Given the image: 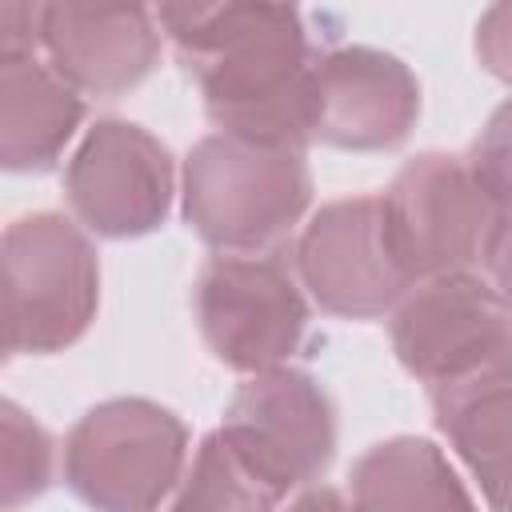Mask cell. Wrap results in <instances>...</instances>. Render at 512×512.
<instances>
[{"instance_id": "cell-1", "label": "cell", "mask_w": 512, "mask_h": 512, "mask_svg": "<svg viewBox=\"0 0 512 512\" xmlns=\"http://www.w3.org/2000/svg\"><path fill=\"white\" fill-rule=\"evenodd\" d=\"M156 20L220 132L296 152L312 144V72L320 52L300 8L160 4Z\"/></svg>"}, {"instance_id": "cell-2", "label": "cell", "mask_w": 512, "mask_h": 512, "mask_svg": "<svg viewBox=\"0 0 512 512\" xmlns=\"http://www.w3.org/2000/svg\"><path fill=\"white\" fill-rule=\"evenodd\" d=\"M184 220L220 256H272L312 204L304 152L208 132L184 156Z\"/></svg>"}, {"instance_id": "cell-3", "label": "cell", "mask_w": 512, "mask_h": 512, "mask_svg": "<svg viewBox=\"0 0 512 512\" xmlns=\"http://www.w3.org/2000/svg\"><path fill=\"white\" fill-rule=\"evenodd\" d=\"M4 348L52 356L72 348L100 308L92 236L64 212H28L4 228Z\"/></svg>"}, {"instance_id": "cell-4", "label": "cell", "mask_w": 512, "mask_h": 512, "mask_svg": "<svg viewBox=\"0 0 512 512\" xmlns=\"http://www.w3.org/2000/svg\"><path fill=\"white\" fill-rule=\"evenodd\" d=\"M184 464V420L148 396L100 400L64 436V484L92 512H160Z\"/></svg>"}, {"instance_id": "cell-5", "label": "cell", "mask_w": 512, "mask_h": 512, "mask_svg": "<svg viewBox=\"0 0 512 512\" xmlns=\"http://www.w3.org/2000/svg\"><path fill=\"white\" fill-rule=\"evenodd\" d=\"M380 208L388 248L412 284L484 268L504 216L468 156L452 152L412 156L392 176Z\"/></svg>"}, {"instance_id": "cell-6", "label": "cell", "mask_w": 512, "mask_h": 512, "mask_svg": "<svg viewBox=\"0 0 512 512\" xmlns=\"http://www.w3.org/2000/svg\"><path fill=\"white\" fill-rule=\"evenodd\" d=\"M204 348L232 372L288 368L312 328L308 292L280 256H212L192 284Z\"/></svg>"}, {"instance_id": "cell-7", "label": "cell", "mask_w": 512, "mask_h": 512, "mask_svg": "<svg viewBox=\"0 0 512 512\" xmlns=\"http://www.w3.org/2000/svg\"><path fill=\"white\" fill-rule=\"evenodd\" d=\"M216 432L280 500L320 484L336 460V404L312 372L292 364L248 376Z\"/></svg>"}, {"instance_id": "cell-8", "label": "cell", "mask_w": 512, "mask_h": 512, "mask_svg": "<svg viewBox=\"0 0 512 512\" xmlns=\"http://www.w3.org/2000/svg\"><path fill=\"white\" fill-rule=\"evenodd\" d=\"M172 196V152L132 120H96L64 164V200L72 220L100 240L152 236L164 228Z\"/></svg>"}, {"instance_id": "cell-9", "label": "cell", "mask_w": 512, "mask_h": 512, "mask_svg": "<svg viewBox=\"0 0 512 512\" xmlns=\"http://www.w3.org/2000/svg\"><path fill=\"white\" fill-rule=\"evenodd\" d=\"M388 336L400 368L432 392L512 352V312L488 276L448 272L408 288Z\"/></svg>"}, {"instance_id": "cell-10", "label": "cell", "mask_w": 512, "mask_h": 512, "mask_svg": "<svg viewBox=\"0 0 512 512\" xmlns=\"http://www.w3.org/2000/svg\"><path fill=\"white\" fill-rule=\"evenodd\" d=\"M292 272L308 300L340 320L392 316L412 288L388 248L380 196H344L320 204L296 240Z\"/></svg>"}, {"instance_id": "cell-11", "label": "cell", "mask_w": 512, "mask_h": 512, "mask_svg": "<svg viewBox=\"0 0 512 512\" xmlns=\"http://www.w3.org/2000/svg\"><path fill=\"white\" fill-rule=\"evenodd\" d=\"M420 120L416 72L372 44H336L312 72V140L340 152H392Z\"/></svg>"}, {"instance_id": "cell-12", "label": "cell", "mask_w": 512, "mask_h": 512, "mask_svg": "<svg viewBox=\"0 0 512 512\" xmlns=\"http://www.w3.org/2000/svg\"><path fill=\"white\" fill-rule=\"evenodd\" d=\"M156 8L140 4H44L40 52L80 96L112 100L144 84L160 64Z\"/></svg>"}, {"instance_id": "cell-13", "label": "cell", "mask_w": 512, "mask_h": 512, "mask_svg": "<svg viewBox=\"0 0 512 512\" xmlns=\"http://www.w3.org/2000/svg\"><path fill=\"white\" fill-rule=\"evenodd\" d=\"M432 420L488 512H512V352L432 388Z\"/></svg>"}, {"instance_id": "cell-14", "label": "cell", "mask_w": 512, "mask_h": 512, "mask_svg": "<svg viewBox=\"0 0 512 512\" xmlns=\"http://www.w3.org/2000/svg\"><path fill=\"white\" fill-rule=\"evenodd\" d=\"M84 96L40 56H0V164L48 172L84 124Z\"/></svg>"}, {"instance_id": "cell-15", "label": "cell", "mask_w": 512, "mask_h": 512, "mask_svg": "<svg viewBox=\"0 0 512 512\" xmlns=\"http://www.w3.org/2000/svg\"><path fill=\"white\" fill-rule=\"evenodd\" d=\"M352 512H480L444 448L424 436H388L348 472Z\"/></svg>"}, {"instance_id": "cell-16", "label": "cell", "mask_w": 512, "mask_h": 512, "mask_svg": "<svg viewBox=\"0 0 512 512\" xmlns=\"http://www.w3.org/2000/svg\"><path fill=\"white\" fill-rule=\"evenodd\" d=\"M280 496L256 480L220 432H208L172 496L168 512H276Z\"/></svg>"}, {"instance_id": "cell-17", "label": "cell", "mask_w": 512, "mask_h": 512, "mask_svg": "<svg viewBox=\"0 0 512 512\" xmlns=\"http://www.w3.org/2000/svg\"><path fill=\"white\" fill-rule=\"evenodd\" d=\"M56 464V444L48 428L28 416L16 400L0 404V500L4 508H20L48 492Z\"/></svg>"}, {"instance_id": "cell-18", "label": "cell", "mask_w": 512, "mask_h": 512, "mask_svg": "<svg viewBox=\"0 0 512 512\" xmlns=\"http://www.w3.org/2000/svg\"><path fill=\"white\" fill-rule=\"evenodd\" d=\"M468 164L480 176V184L492 192L500 212H512V96L488 116V124L472 140Z\"/></svg>"}, {"instance_id": "cell-19", "label": "cell", "mask_w": 512, "mask_h": 512, "mask_svg": "<svg viewBox=\"0 0 512 512\" xmlns=\"http://www.w3.org/2000/svg\"><path fill=\"white\" fill-rule=\"evenodd\" d=\"M472 48H476L480 68H484L492 80L512 84V0L492 4V8L480 12Z\"/></svg>"}, {"instance_id": "cell-20", "label": "cell", "mask_w": 512, "mask_h": 512, "mask_svg": "<svg viewBox=\"0 0 512 512\" xmlns=\"http://www.w3.org/2000/svg\"><path fill=\"white\" fill-rule=\"evenodd\" d=\"M44 28V4H0V56H36Z\"/></svg>"}, {"instance_id": "cell-21", "label": "cell", "mask_w": 512, "mask_h": 512, "mask_svg": "<svg viewBox=\"0 0 512 512\" xmlns=\"http://www.w3.org/2000/svg\"><path fill=\"white\" fill-rule=\"evenodd\" d=\"M484 272H488L492 288L504 296V304L512 308V212L500 216V228H496V240H492Z\"/></svg>"}, {"instance_id": "cell-22", "label": "cell", "mask_w": 512, "mask_h": 512, "mask_svg": "<svg viewBox=\"0 0 512 512\" xmlns=\"http://www.w3.org/2000/svg\"><path fill=\"white\" fill-rule=\"evenodd\" d=\"M284 512H352V500L332 484H312V488L296 492Z\"/></svg>"}, {"instance_id": "cell-23", "label": "cell", "mask_w": 512, "mask_h": 512, "mask_svg": "<svg viewBox=\"0 0 512 512\" xmlns=\"http://www.w3.org/2000/svg\"><path fill=\"white\" fill-rule=\"evenodd\" d=\"M508 312H512V308H508Z\"/></svg>"}]
</instances>
